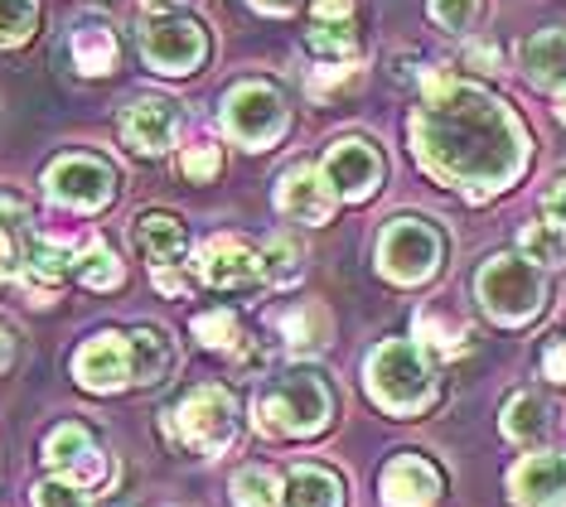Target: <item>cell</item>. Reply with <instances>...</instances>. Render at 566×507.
<instances>
[{
  "instance_id": "1",
  "label": "cell",
  "mask_w": 566,
  "mask_h": 507,
  "mask_svg": "<svg viewBox=\"0 0 566 507\" xmlns=\"http://www.w3.org/2000/svg\"><path fill=\"white\" fill-rule=\"evenodd\" d=\"M411 150L421 169L470 199L509 189L527 165V131L499 97L465 83H441L411 116Z\"/></svg>"
},
{
  "instance_id": "33",
  "label": "cell",
  "mask_w": 566,
  "mask_h": 507,
  "mask_svg": "<svg viewBox=\"0 0 566 507\" xmlns=\"http://www.w3.org/2000/svg\"><path fill=\"white\" fill-rule=\"evenodd\" d=\"M523 256L533 266H562L566 262V232L562 228H552V223H533V228H523Z\"/></svg>"
},
{
  "instance_id": "14",
  "label": "cell",
  "mask_w": 566,
  "mask_h": 507,
  "mask_svg": "<svg viewBox=\"0 0 566 507\" xmlns=\"http://www.w3.org/2000/svg\"><path fill=\"white\" fill-rule=\"evenodd\" d=\"M117 131H122V146L132 155H165L175 146L179 112H175L170 97H140L122 112Z\"/></svg>"
},
{
  "instance_id": "6",
  "label": "cell",
  "mask_w": 566,
  "mask_h": 507,
  "mask_svg": "<svg viewBox=\"0 0 566 507\" xmlns=\"http://www.w3.org/2000/svg\"><path fill=\"white\" fill-rule=\"evenodd\" d=\"M446 262V237L427 218H392L378 237V271L397 285L431 281Z\"/></svg>"
},
{
  "instance_id": "43",
  "label": "cell",
  "mask_w": 566,
  "mask_h": 507,
  "mask_svg": "<svg viewBox=\"0 0 566 507\" xmlns=\"http://www.w3.org/2000/svg\"><path fill=\"white\" fill-rule=\"evenodd\" d=\"M470 63H484V68H499V54H494V49H489V44H474V49H470Z\"/></svg>"
},
{
  "instance_id": "15",
  "label": "cell",
  "mask_w": 566,
  "mask_h": 507,
  "mask_svg": "<svg viewBox=\"0 0 566 507\" xmlns=\"http://www.w3.org/2000/svg\"><path fill=\"white\" fill-rule=\"evenodd\" d=\"M378 488H382V507H436L446 478L421 454H397L388 469H382Z\"/></svg>"
},
{
  "instance_id": "26",
  "label": "cell",
  "mask_w": 566,
  "mask_h": 507,
  "mask_svg": "<svg viewBox=\"0 0 566 507\" xmlns=\"http://www.w3.org/2000/svg\"><path fill=\"white\" fill-rule=\"evenodd\" d=\"M305 44H311L315 59H325V68H354L358 54H364L354 20H344V24H319V20H311V34H305Z\"/></svg>"
},
{
  "instance_id": "45",
  "label": "cell",
  "mask_w": 566,
  "mask_h": 507,
  "mask_svg": "<svg viewBox=\"0 0 566 507\" xmlns=\"http://www.w3.org/2000/svg\"><path fill=\"white\" fill-rule=\"evenodd\" d=\"M557 116H562V122H566V97H562V107H557Z\"/></svg>"
},
{
  "instance_id": "38",
  "label": "cell",
  "mask_w": 566,
  "mask_h": 507,
  "mask_svg": "<svg viewBox=\"0 0 566 507\" xmlns=\"http://www.w3.org/2000/svg\"><path fill=\"white\" fill-rule=\"evenodd\" d=\"M311 20H319V24L354 20V0H311Z\"/></svg>"
},
{
  "instance_id": "40",
  "label": "cell",
  "mask_w": 566,
  "mask_h": 507,
  "mask_svg": "<svg viewBox=\"0 0 566 507\" xmlns=\"http://www.w3.org/2000/svg\"><path fill=\"white\" fill-rule=\"evenodd\" d=\"M543 372L552 377V382H566V338H552V344L543 348Z\"/></svg>"
},
{
  "instance_id": "21",
  "label": "cell",
  "mask_w": 566,
  "mask_h": 507,
  "mask_svg": "<svg viewBox=\"0 0 566 507\" xmlns=\"http://www.w3.org/2000/svg\"><path fill=\"white\" fill-rule=\"evenodd\" d=\"M344 503V478L325 469V464H301L286 478V493H281V507H339Z\"/></svg>"
},
{
  "instance_id": "17",
  "label": "cell",
  "mask_w": 566,
  "mask_h": 507,
  "mask_svg": "<svg viewBox=\"0 0 566 507\" xmlns=\"http://www.w3.org/2000/svg\"><path fill=\"white\" fill-rule=\"evenodd\" d=\"M509 493L518 507H566V460L562 454H523L509 474Z\"/></svg>"
},
{
  "instance_id": "11",
  "label": "cell",
  "mask_w": 566,
  "mask_h": 507,
  "mask_svg": "<svg viewBox=\"0 0 566 507\" xmlns=\"http://www.w3.org/2000/svg\"><path fill=\"white\" fill-rule=\"evenodd\" d=\"M44 464H49L54 474L69 478V484H78L83 493L102 488L112 474H117V469L107 464V454L97 450L93 431H87V425H78V421L59 425V431L44 440Z\"/></svg>"
},
{
  "instance_id": "7",
  "label": "cell",
  "mask_w": 566,
  "mask_h": 507,
  "mask_svg": "<svg viewBox=\"0 0 566 507\" xmlns=\"http://www.w3.org/2000/svg\"><path fill=\"white\" fill-rule=\"evenodd\" d=\"M140 59L165 77H189L209 63V30L195 15H150L136 30Z\"/></svg>"
},
{
  "instance_id": "37",
  "label": "cell",
  "mask_w": 566,
  "mask_h": 507,
  "mask_svg": "<svg viewBox=\"0 0 566 507\" xmlns=\"http://www.w3.org/2000/svg\"><path fill=\"white\" fill-rule=\"evenodd\" d=\"M34 507H87V493L69 478H49V484L34 488Z\"/></svg>"
},
{
  "instance_id": "16",
  "label": "cell",
  "mask_w": 566,
  "mask_h": 507,
  "mask_svg": "<svg viewBox=\"0 0 566 507\" xmlns=\"http://www.w3.org/2000/svg\"><path fill=\"white\" fill-rule=\"evenodd\" d=\"M276 208L291 223L319 228V223H329V213H334V193L315 165H291L276 184Z\"/></svg>"
},
{
  "instance_id": "22",
  "label": "cell",
  "mask_w": 566,
  "mask_h": 507,
  "mask_svg": "<svg viewBox=\"0 0 566 507\" xmlns=\"http://www.w3.org/2000/svg\"><path fill=\"white\" fill-rule=\"evenodd\" d=\"M69 54H73V63H78V73L97 77V73H112V68H117L122 44H117V34H112L107 24L87 20V24H78V30H73Z\"/></svg>"
},
{
  "instance_id": "32",
  "label": "cell",
  "mask_w": 566,
  "mask_h": 507,
  "mask_svg": "<svg viewBox=\"0 0 566 507\" xmlns=\"http://www.w3.org/2000/svg\"><path fill=\"white\" fill-rule=\"evenodd\" d=\"M262 276H266V285H295V281L305 276L301 246L286 242V237L266 242V246H262Z\"/></svg>"
},
{
  "instance_id": "10",
  "label": "cell",
  "mask_w": 566,
  "mask_h": 507,
  "mask_svg": "<svg viewBox=\"0 0 566 507\" xmlns=\"http://www.w3.org/2000/svg\"><path fill=\"white\" fill-rule=\"evenodd\" d=\"M319 175H325V184L334 199H368L373 189L382 184V175H388V160L378 155V146L364 136H344L334 140V146L325 150V160H319Z\"/></svg>"
},
{
  "instance_id": "13",
  "label": "cell",
  "mask_w": 566,
  "mask_h": 507,
  "mask_svg": "<svg viewBox=\"0 0 566 507\" xmlns=\"http://www.w3.org/2000/svg\"><path fill=\"white\" fill-rule=\"evenodd\" d=\"M199 276H203V285H213V291H256V285L266 281L262 276V252H252V246L238 242V237L203 242Z\"/></svg>"
},
{
  "instance_id": "34",
  "label": "cell",
  "mask_w": 566,
  "mask_h": 507,
  "mask_svg": "<svg viewBox=\"0 0 566 507\" xmlns=\"http://www.w3.org/2000/svg\"><path fill=\"white\" fill-rule=\"evenodd\" d=\"M427 10H431V20L441 24V30L470 34L474 20H480V10H484V0H427Z\"/></svg>"
},
{
  "instance_id": "23",
  "label": "cell",
  "mask_w": 566,
  "mask_h": 507,
  "mask_svg": "<svg viewBox=\"0 0 566 507\" xmlns=\"http://www.w3.org/2000/svg\"><path fill=\"white\" fill-rule=\"evenodd\" d=\"M24 242H30V208L15 193H0V285L20 276Z\"/></svg>"
},
{
  "instance_id": "9",
  "label": "cell",
  "mask_w": 566,
  "mask_h": 507,
  "mask_svg": "<svg viewBox=\"0 0 566 507\" xmlns=\"http://www.w3.org/2000/svg\"><path fill=\"white\" fill-rule=\"evenodd\" d=\"M44 193L63 208H78V213H97L117 199V169L97 155H59L44 175Z\"/></svg>"
},
{
  "instance_id": "25",
  "label": "cell",
  "mask_w": 566,
  "mask_h": 507,
  "mask_svg": "<svg viewBox=\"0 0 566 507\" xmlns=\"http://www.w3.org/2000/svg\"><path fill=\"white\" fill-rule=\"evenodd\" d=\"M504 435L518 445H543L552 435V406L537 392H518L504 406Z\"/></svg>"
},
{
  "instance_id": "29",
  "label": "cell",
  "mask_w": 566,
  "mask_h": 507,
  "mask_svg": "<svg viewBox=\"0 0 566 507\" xmlns=\"http://www.w3.org/2000/svg\"><path fill=\"white\" fill-rule=\"evenodd\" d=\"M87 291H117L122 285V262H117V252L112 246H102V242H87L83 246V256H78V271H73Z\"/></svg>"
},
{
  "instance_id": "2",
  "label": "cell",
  "mask_w": 566,
  "mask_h": 507,
  "mask_svg": "<svg viewBox=\"0 0 566 507\" xmlns=\"http://www.w3.org/2000/svg\"><path fill=\"white\" fill-rule=\"evenodd\" d=\"M364 377H368V397L392 415H417V411H427L436 397L431 358L421 353V344H411V338H388V344L373 348Z\"/></svg>"
},
{
  "instance_id": "42",
  "label": "cell",
  "mask_w": 566,
  "mask_h": 507,
  "mask_svg": "<svg viewBox=\"0 0 566 507\" xmlns=\"http://www.w3.org/2000/svg\"><path fill=\"white\" fill-rule=\"evenodd\" d=\"M10 358H15V338H10V329L0 324V372L10 368Z\"/></svg>"
},
{
  "instance_id": "36",
  "label": "cell",
  "mask_w": 566,
  "mask_h": 507,
  "mask_svg": "<svg viewBox=\"0 0 566 507\" xmlns=\"http://www.w3.org/2000/svg\"><path fill=\"white\" fill-rule=\"evenodd\" d=\"M417 334L427 338V344L446 348V353H460V348H465V338H470L465 324H446L441 315H421V319H417Z\"/></svg>"
},
{
  "instance_id": "12",
  "label": "cell",
  "mask_w": 566,
  "mask_h": 507,
  "mask_svg": "<svg viewBox=\"0 0 566 507\" xmlns=\"http://www.w3.org/2000/svg\"><path fill=\"white\" fill-rule=\"evenodd\" d=\"M73 377L87 392H122L136 382V362H132V334H93L87 344L73 353Z\"/></svg>"
},
{
  "instance_id": "8",
  "label": "cell",
  "mask_w": 566,
  "mask_h": 507,
  "mask_svg": "<svg viewBox=\"0 0 566 507\" xmlns=\"http://www.w3.org/2000/svg\"><path fill=\"white\" fill-rule=\"evenodd\" d=\"M291 107L272 83H238L223 93V131L248 150H266L286 136Z\"/></svg>"
},
{
  "instance_id": "4",
  "label": "cell",
  "mask_w": 566,
  "mask_h": 507,
  "mask_svg": "<svg viewBox=\"0 0 566 507\" xmlns=\"http://www.w3.org/2000/svg\"><path fill=\"white\" fill-rule=\"evenodd\" d=\"M170 431H175L179 445H189L195 454H209V460L213 454H228L242 435V415H238L233 392H228V387H213V382L195 387L189 397L175 401Z\"/></svg>"
},
{
  "instance_id": "3",
  "label": "cell",
  "mask_w": 566,
  "mask_h": 507,
  "mask_svg": "<svg viewBox=\"0 0 566 507\" xmlns=\"http://www.w3.org/2000/svg\"><path fill=\"white\" fill-rule=\"evenodd\" d=\"M256 431L272 440H301V435H319L334 415V397L315 372H286L272 387L256 392Z\"/></svg>"
},
{
  "instance_id": "41",
  "label": "cell",
  "mask_w": 566,
  "mask_h": 507,
  "mask_svg": "<svg viewBox=\"0 0 566 507\" xmlns=\"http://www.w3.org/2000/svg\"><path fill=\"white\" fill-rule=\"evenodd\" d=\"M295 6L301 0H252V10H262V15H291Z\"/></svg>"
},
{
  "instance_id": "31",
  "label": "cell",
  "mask_w": 566,
  "mask_h": 507,
  "mask_svg": "<svg viewBox=\"0 0 566 507\" xmlns=\"http://www.w3.org/2000/svg\"><path fill=\"white\" fill-rule=\"evenodd\" d=\"M40 30V0H0V49L24 44Z\"/></svg>"
},
{
  "instance_id": "18",
  "label": "cell",
  "mask_w": 566,
  "mask_h": 507,
  "mask_svg": "<svg viewBox=\"0 0 566 507\" xmlns=\"http://www.w3.org/2000/svg\"><path fill=\"white\" fill-rule=\"evenodd\" d=\"M132 242H136V252L146 256L150 271H170L189 256V232L175 213H140L132 228Z\"/></svg>"
},
{
  "instance_id": "30",
  "label": "cell",
  "mask_w": 566,
  "mask_h": 507,
  "mask_svg": "<svg viewBox=\"0 0 566 507\" xmlns=\"http://www.w3.org/2000/svg\"><path fill=\"white\" fill-rule=\"evenodd\" d=\"M195 338L213 353H233V348H242V324L233 309H203V315H195Z\"/></svg>"
},
{
  "instance_id": "35",
  "label": "cell",
  "mask_w": 566,
  "mask_h": 507,
  "mask_svg": "<svg viewBox=\"0 0 566 507\" xmlns=\"http://www.w3.org/2000/svg\"><path fill=\"white\" fill-rule=\"evenodd\" d=\"M179 169H185L189 184H209L218 169H223V150L213 140H195V146H185V155H179Z\"/></svg>"
},
{
  "instance_id": "24",
  "label": "cell",
  "mask_w": 566,
  "mask_h": 507,
  "mask_svg": "<svg viewBox=\"0 0 566 507\" xmlns=\"http://www.w3.org/2000/svg\"><path fill=\"white\" fill-rule=\"evenodd\" d=\"M281 338L295 358H315L319 348L329 344V309L325 305H295L286 319H281Z\"/></svg>"
},
{
  "instance_id": "44",
  "label": "cell",
  "mask_w": 566,
  "mask_h": 507,
  "mask_svg": "<svg viewBox=\"0 0 566 507\" xmlns=\"http://www.w3.org/2000/svg\"><path fill=\"white\" fill-rule=\"evenodd\" d=\"M150 10H175V6H185V0H146Z\"/></svg>"
},
{
  "instance_id": "20",
  "label": "cell",
  "mask_w": 566,
  "mask_h": 507,
  "mask_svg": "<svg viewBox=\"0 0 566 507\" xmlns=\"http://www.w3.org/2000/svg\"><path fill=\"white\" fill-rule=\"evenodd\" d=\"M523 73L533 87L566 97V30H537L523 44Z\"/></svg>"
},
{
  "instance_id": "39",
  "label": "cell",
  "mask_w": 566,
  "mask_h": 507,
  "mask_svg": "<svg viewBox=\"0 0 566 507\" xmlns=\"http://www.w3.org/2000/svg\"><path fill=\"white\" fill-rule=\"evenodd\" d=\"M543 213H547V223H552V228H562V232H566V175L543 193Z\"/></svg>"
},
{
  "instance_id": "27",
  "label": "cell",
  "mask_w": 566,
  "mask_h": 507,
  "mask_svg": "<svg viewBox=\"0 0 566 507\" xmlns=\"http://www.w3.org/2000/svg\"><path fill=\"white\" fill-rule=\"evenodd\" d=\"M132 362H136V382H165L175 368V344L165 338V329H136L132 334Z\"/></svg>"
},
{
  "instance_id": "19",
  "label": "cell",
  "mask_w": 566,
  "mask_h": 507,
  "mask_svg": "<svg viewBox=\"0 0 566 507\" xmlns=\"http://www.w3.org/2000/svg\"><path fill=\"white\" fill-rule=\"evenodd\" d=\"M78 256L69 242H54V237H30L24 242V262H20V276L34 295H54L63 281H73L78 271Z\"/></svg>"
},
{
  "instance_id": "5",
  "label": "cell",
  "mask_w": 566,
  "mask_h": 507,
  "mask_svg": "<svg viewBox=\"0 0 566 507\" xmlns=\"http://www.w3.org/2000/svg\"><path fill=\"white\" fill-rule=\"evenodd\" d=\"M474 295L499 324H527L547 305V281L527 256H489L474 276Z\"/></svg>"
},
{
  "instance_id": "28",
  "label": "cell",
  "mask_w": 566,
  "mask_h": 507,
  "mask_svg": "<svg viewBox=\"0 0 566 507\" xmlns=\"http://www.w3.org/2000/svg\"><path fill=\"white\" fill-rule=\"evenodd\" d=\"M281 493H286V484H281L266 464H248V469H238V478H233L238 507H281Z\"/></svg>"
}]
</instances>
